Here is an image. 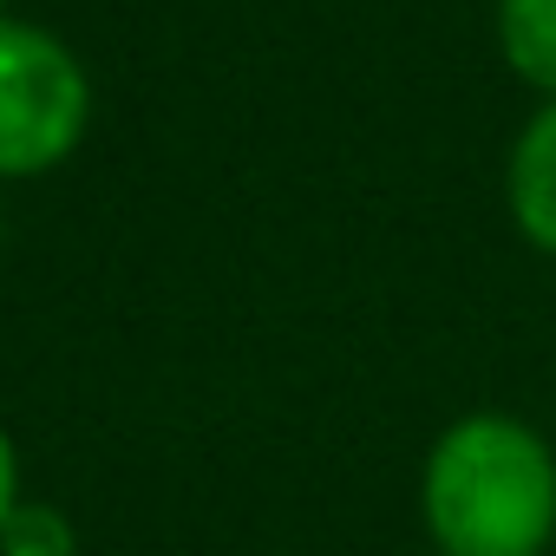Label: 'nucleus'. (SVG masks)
Instances as JSON below:
<instances>
[{"label":"nucleus","mask_w":556,"mask_h":556,"mask_svg":"<svg viewBox=\"0 0 556 556\" xmlns=\"http://www.w3.org/2000/svg\"><path fill=\"white\" fill-rule=\"evenodd\" d=\"M0 8H8V0H0Z\"/></svg>","instance_id":"6e6552de"},{"label":"nucleus","mask_w":556,"mask_h":556,"mask_svg":"<svg viewBox=\"0 0 556 556\" xmlns=\"http://www.w3.org/2000/svg\"><path fill=\"white\" fill-rule=\"evenodd\" d=\"M504 190H510V216H517L523 242L556 255V99H543L536 118L517 131Z\"/></svg>","instance_id":"7ed1b4c3"},{"label":"nucleus","mask_w":556,"mask_h":556,"mask_svg":"<svg viewBox=\"0 0 556 556\" xmlns=\"http://www.w3.org/2000/svg\"><path fill=\"white\" fill-rule=\"evenodd\" d=\"M426 556H439V549H426Z\"/></svg>","instance_id":"0eeeda50"},{"label":"nucleus","mask_w":556,"mask_h":556,"mask_svg":"<svg viewBox=\"0 0 556 556\" xmlns=\"http://www.w3.org/2000/svg\"><path fill=\"white\" fill-rule=\"evenodd\" d=\"M497 47L523 86L556 99V0H497Z\"/></svg>","instance_id":"20e7f679"},{"label":"nucleus","mask_w":556,"mask_h":556,"mask_svg":"<svg viewBox=\"0 0 556 556\" xmlns=\"http://www.w3.org/2000/svg\"><path fill=\"white\" fill-rule=\"evenodd\" d=\"M92 86L79 53L27 21H0V177H40L86 138Z\"/></svg>","instance_id":"f03ea898"},{"label":"nucleus","mask_w":556,"mask_h":556,"mask_svg":"<svg viewBox=\"0 0 556 556\" xmlns=\"http://www.w3.org/2000/svg\"><path fill=\"white\" fill-rule=\"evenodd\" d=\"M419 523L439 556H549L556 452L517 413L452 419L419 465Z\"/></svg>","instance_id":"f257e3e1"},{"label":"nucleus","mask_w":556,"mask_h":556,"mask_svg":"<svg viewBox=\"0 0 556 556\" xmlns=\"http://www.w3.org/2000/svg\"><path fill=\"white\" fill-rule=\"evenodd\" d=\"M0 556H79V523L60 504L27 497L8 523H0Z\"/></svg>","instance_id":"39448f33"},{"label":"nucleus","mask_w":556,"mask_h":556,"mask_svg":"<svg viewBox=\"0 0 556 556\" xmlns=\"http://www.w3.org/2000/svg\"><path fill=\"white\" fill-rule=\"evenodd\" d=\"M21 504H27V491H21V445H14L8 426H0V523H8Z\"/></svg>","instance_id":"423d86ee"}]
</instances>
